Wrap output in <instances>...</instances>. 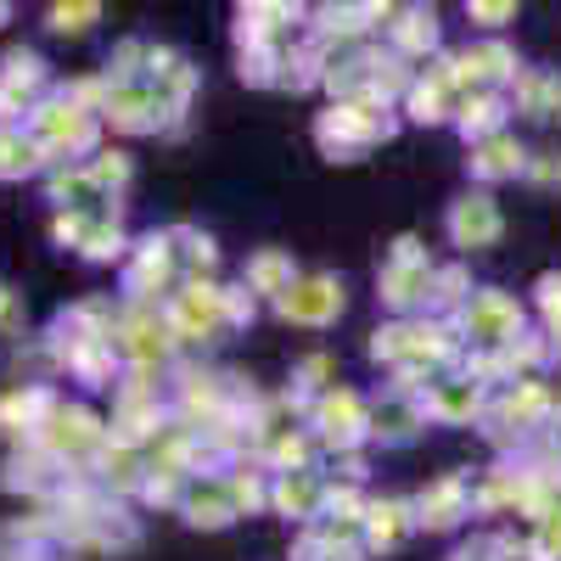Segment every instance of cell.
<instances>
[{"mask_svg":"<svg viewBox=\"0 0 561 561\" xmlns=\"http://www.w3.org/2000/svg\"><path fill=\"white\" fill-rule=\"evenodd\" d=\"M455 325H460V337L472 343V348H511L523 337V304L511 298V293H500V287H478L472 298H466V309L455 314Z\"/></svg>","mask_w":561,"mask_h":561,"instance_id":"7","label":"cell"},{"mask_svg":"<svg viewBox=\"0 0 561 561\" xmlns=\"http://www.w3.org/2000/svg\"><path fill=\"white\" fill-rule=\"evenodd\" d=\"M539 314L550 332H561V275H539Z\"/></svg>","mask_w":561,"mask_h":561,"instance_id":"34","label":"cell"},{"mask_svg":"<svg viewBox=\"0 0 561 561\" xmlns=\"http://www.w3.org/2000/svg\"><path fill=\"white\" fill-rule=\"evenodd\" d=\"M163 320L180 348L197 343H225L230 332H242L253 320L248 287H219V280H180V293L163 304Z\"/></svg>","mask_w":561,"mask_h":561,"instance_id":"1","label":"cell"},{"mask_svg":"<svg viewBox=\"0 0 561 561\" xmlns=\"http://www.w3.org/2000/svg\"><path fill=\"white\" fill-rule=\"evenodd\" d=\"M7 18H12V7H7V0H0V23H7Z\"/></svg>","mask_w":561,"mask_h":561,"instance_id":"38","label":"cell"},{"mask_svg":"<svg viewBox=\"0 0 561 561\" xmlns=\"http://www.w3.org/2000/svg\"><path fill=\"white\" fill-rule=\"evenodd\" d=\"M421 410H427V421H444V427H472L489 410V388H478L472 377H460V370H444V377L427 382V393H421Z\"/></svg>","mask_w":561,"mask_h":561,"instance_id":"13","label":"cell"},{"mask_svg":"<svg viewBox=\"0 0 561 561\" xmlns=\"http://www.w3.org/2000/svg\"><path fill=\"white\" fill-rule=\"evenodd\" d=\"M545 444H550V449H556V455H561V410H556V415H550V427H545Z\"/></svg>","mask_w":561,"mask_h":561,"instance_id":"37","label":"cell"},{"mask_svg":"<svg viewBox=\"0 0 561 561\" xmlns=\"http://www.w3.org/2000/svg\"><path fill=\"white\" fill-rule=\"evenodd\" d=\"M472 293H478V287H472V275H466V264L433 270V309H438V320H455Z\"/></svg>","mask_w":561,"mask_h":561,"instance_id":"30","label":"cell"},{"mask_svg":"<svg viewBox=\"0 0 561 561\" xmlns=\"http://www.w3.org/2000/svg\"><path fill=\"white\" fill-rule=\"evenodd\" d=\"M382 34H388V51L404 57L410 68H421V62L438 57V12H427V7L393 12V23H388Z\"/></svg>","mask_w":561,"mask_h":561,"instance_id":"18","label":"cell"},{"mask_svg":"<svg viewBox=\"0 0 561 561\" xmlns=\"http://www.w3.org/2000/svg\"><path fill=\"white\" fill-rule=\"evenodd\" d=\"M225 483H230V500H237V517H259V511H270V472L264 466L237 460L225 472Z\"/></svg>","mask_w":561,"mask_h":561,"instance_id":"29","label":"cell"},{"mask_svg":"<svg viewBox=\"0 0 561 561\" xmlns=\"http://www.w3.org/2000/svg\"><path fill=\"white\" fill-rule=\"evenodd\" d=\"M320 500H325L320 472H270V511L275 517L309 528V523H320Z\"/></svg>","mask_w":561,"mask_h":561,"instance_id":"16","label":"cell"},{"mask_svg":"<svg viewBox=\"0 0 561 561\" xmlns=\"http://www.w3.org/2000/svg\"><path fill=\"white\" fill-rule=\"evenodd\" d=\"M62 404L57 388H45V382H18L0 393V438L7 444H34L39 427H45V415H51Z\"/></svg>","mask_w":561,"mask_h":561,"instance_id":"12","label":"cell"},{"mask_svg":"<svg viewBox=\"0 0 561 561\" xmlns=\"http://www.w3.org/2000/svg\"><path fill=\"white\" fill-rule=\"evenodd\" d=\"M466 169H472V180H483V185H494V180H517V174H528V152H523V140L517 135H489V140H478L472 147V158H466Z\"/></svg>","mask_w":561,"mask_h":561,"instance_id":"21","label":"cell"},{"mask_svg":"<svg viewBox=\"0 0 561 561\" xmlns=\"http://www.w3.org/2000/svg\"><path fill=\"white\" fill-rule=\"evenodd\" d=\"M169 237H174V259H180V275H185V280H214V270H219V242L208 237V230H197V225H169Z\"/></svg>","mask_w":561,"mask_h":561,"instance_id":"27","label":"cell"},{"mask_svg":"<svg viewBox=\"0 0 561 561\" xmlns=\"http://www.w3.org/2000/svg\"><path fill=\"white\" fill-rule=\"evenodd\" d=\"M556 185H561V158H556Z\"/></svg>","mask_w":561,"mask_h":561,"instance_id":"39","label":"cell"},{"mask_svg":"<svg viewBox=\"0 0 561 561\" xmlns=\"http://www.w3.org/2000/svg\"><path fill=\"white\" fill-rule=\"evenodd\" d=\"M444 230H449V242H455L460 253H483V248L500 242L505 219H500V203H494L489 192H460V197L449 203V214H444Z\"/></svg>","mask_w":561,"mask_h":561,"instance_id":"11","label":"cell"},{"mask_svg":"<svg viewBox=\"0 0 561 561\" xmlns=\"http://www.w3.org/2000/svg\"><path fill=\"white\" fill-rule=\"evenodd\" d=\"M399 129V113L388 102H332L320 118H314V140H320V152L332 158V163H354L365 158L370 147H382V140H393Z\"/></svg>","mask_w":561,"mask_h":561,"instance_id":"2","label":"cell"},{"mask_svg":"<svg viewBox=\"0 0 561 561\" xmlns=\"http://www.w3.org/2000/svg\"><path fill=\"white\" fill-rule=\"evenodd\" d=\"M96 23H102L96 0H79V7H51V12H45V28H51V34H90Z\"/></svg>","mask_w":561,"mask_h":561,"instance_id":"32","label":"cell"},{"mask_svg":"<svg viewBox=\"0 0 561 561\" xmlns=\"http://www.w3.org/2000/svg\"><path fill=\"white\" fill-rule=\"evenodd\" d=\"M298 280V264H293V253L287 248H259L248 264H242V287H248V298H280Z\"/></svg>","mask_w":561,"mask_h":561,"instance_id":"23","label":"cell"},{"mask_svg":"<svg viewBox=\"0 0 561 561\" xmlns=\"http://www.w3.org/2000/svg\"><path fill=\"white\" fill-rule=\"evenodd\" d=\"M0 84L18 90V96H34V102H45V96L57 90V79H51V68H45V57L28 51V45H12V51L0 57Z\"/></svg>","mask_w":561,"mask_h":561,"instance_id":"24","label":"cell"},{"mask_svg":"<svg viewBox=\"0 0 561 561\" xmlns=\"http://www.w3.org/2000/svg\"><path fill=\"white\" fill-rule=\"evenodd\" d=\"M180 517L192 528H230L237 523V500H230V483L225 472H197L180 494Z\"/></svg>","mask_w":561,"mask_h":561,"instance_id":"15","label":"cell"},{"mask_svg":"<svg viewBox=\"0 0 561 561\" xmlns=\"http://www.w3.org/2000/svg\"><path fill=\"white\" fill-rule=\"evenodd\" d=\"M466 18H472L478 28H500V23L517 18V7H511V0H472V7H466Z\"/></svg>","mask_w":561,"mask_h":561,"instance_id":"33","label":"cell"},{"mask_svg":"<svg viewBox=\"0 0 561 561\" xmlns=\"http://www.w3.org/2000/svg\"><path fill=\"white\" fill-rule=\"evenodd\" d=\"M421 427H427V410H421L415 393H393V388H388L377 404H370V444L399 449V444H415Z\"/></svg>","mask_w":561,"mask_h":561,"instance_id":"17","label":"cell"},{"mask_svg":"<svg viewBox=\"0 0 561 561\" xmlns=\"http://www.w3.org/2000/svg\"><path fill=\"white\" fill-rule=\"evenodd\" d=\"M433 270L427 259H388L377 270V298L382 309H393V320H421L433 309Z\"/></svg>","mask_w":561,"mask_h":561,"instance_id":"10","label":"cell"},{"mask_svg":"<svg viewBox=\"0 0 561 561\" xmlns=\"http://www.w3.org/2000/svg\"><path fill=\"white\" fill-rule=\"evenodd\" d=\"M90 478H96L102 494H140V483H147V455L107 438V449L96 455V466H90Z\"/></svg>","mask_w":561,"mask_h":561,"instance_id":"22","label":"cell"},{"mask_svg":"<svg viewBox=\"0 0 561 561\" xmlns=\"http://www.w3.org/2000/svg\"><path fill=\"white\" fill-rule=\"evenodd\" d=\"M410 534H415V505H410V500H370V505H365V517H359V539H365V550H370V556L399 550Z\"/></svg>","mask_w":561,"mask_h":561,"instance_id":"20","label":"cell"},{"mask_svg":"<svg viewBox=\"0 0 561 561\" xmlns=\"http://www.w3.org/2000/svg\"><path fill=\"white\" fill-rule=\"evenodd\" d=\"M304 427L320 449H332V455H348V449H365L370 444V404L354 393V388H332V393H320L304 415Z\"/></svg>","mask_w":561,"mask_h":561,"instance_id":"6","label":"cell"},{"mask_svg":"<svg viewBox=\"0 0 561 561\" xmlns=\"http://www.w3.org/2000/svg\"><path fill=\"white\" fill-rule=\"evenodd\" d=\"M545 118H561V73H550V107H545Z\"/></svg>","mask_w":561,"mask_h":561,"instance_id":"36","label":"cell"},{"mask_svg":"<svg viewBox=\"0 0 561 561\" xmlns=\"http://www.w3.org/2000/svg\"><path fill=\"white\" fill-rule=\"evenodd\" d=\"M45 192H51V203H57V214H107V208H118L96 180H90V169L84 163H62V169H51L45 174Z\"/></svg>","mask_w":561,"mask_h":561,"instance_id":"19","label":"cell"},{"mask_svg":"<svg viewBox=\"0 0 561 561\" xmlns=\"http://www.w3.org/2000/svg\"><path fill=\"white\" fill-rule=\"evenodd\" d=\"M505 113H511V102L500 96V90H472V96H460V107H455V129L478 147V140L505 129Z\"/></svg>","mask_w":561,"mask_h":561,"instance_id":"25","label":"cell"},{"mask_svg":"<svg viewBox=\"0 0 561 561\" xmlns=\"http://www.w3.org/2000/svg\"><path fill=\"white\" fill-rule=\"evenodd\" d=\"M28 135L45 147L51 169H62V163H84V152H96V140H102V113H90V107L68 102V96H62V84H57L51 96L39 102V113L28 118Z\"/></svg>","mask_w":561,"mask_h":561,"instance_id":"3","label":"cell"},{"mask_svg":"<svg viewBox=\"0 0 561 561\" xmlns=\"http://www.w3.org/2000/svg\"><path fill=\"white\" fill-rule=\"evenodd\" d=\"M73 253L90 259V264H118V259H129V237H124V225H118V208L90 214V219H84V237H79Z\"/></svg>","mask_w":561,"mask_h":561,"instance_id":"26","label":"cell"},{"mask_svg":"<svg viewBox=\"0 0 561 561\" xmlns=\"http://www.w3.org/2000/svg\"><path fill=\"white\" fill-rule=\"evenodd\" d=\"M34 444L51 455V460H62L68 472H90V466H96V455L107 449V421H102L96 410L62 399L51 415H45V427H39Z\"/></svg>","mask_w":561,"mask_h":561,"instance_id":"4","label":"cell"},{"mask_svg":"<svg viewBox=\"0 0 561 561\" xmlns=\"http://www.w3.org/2000/svg\"><path fill=\"white\" fill-rule=\"evenodd\" d=\"M270 309L287 320V325H309V332H320V325H332V320L348 309V287H343V275L309 270V275H298Z\"/></svg>","mask_w":561,"mask_h":561,"instance_id":"8","label":"cell"},{"mask_svg":"<svg viewBox=\"0 0 561 561\" xmlns=\"http://www.w3.org/2000/svg\"><path fill=\"white\" fill-rule=\"evenodd\" d=\"M28 174H51V158L45 147L23 129H0V180H28Z\"/></svg>","mask_w":561,"mask_h":561,"instance_id":"28","label":"cell"},{"mask_svg":"<svg viewBox=\"0 0 561 561\" xmlns=\"http://www.w3.org/2000/svg\"><path fill=\"white\" fill-rule=\"evenodd\" d=\"M113 84V79H107ZM102 118L124 135H158V129H180V113L152 90V79H129V84H113L107 90V107Z\"/></svg>","mask_w":561,"mask_h":561,"instance_id":"9","label":"cell"},{"mask_svg":"<svg viewBox=\"0 0 561 561\" xmlns=\"http://www.w3.org/2000/svg\"><path fill=\"white\" fill-rule=\"evenodd\" d=\"M84 169H90V180H96L113 203H118V192H129V180H135V163L124 152H102V158H90Z\"/></svg>","mask_w":561,"mask_h":561,"instance_id":"31","label":"cell"},{"mask_svg":"<svg viewBox=\"0 0 561 561\" xmlns=\"http://www.w3.org/2000/svg\"><path fill=\"white\" fill-rule=\"evenodd\" d=\"M180 259H174V237L169 230H147V237L129 242V259H124V298L129 304H158V298H174L180 293Z\"/></svg>","mask_w":561,"mask_h":561,"instance_id":"5","label":"cell"},{"mask_svg":"<svg viewBox=\"0 0 561 561\" xmlns=\"http://www.w3.org/2000/svg\"><path fill=\"white\" fill-rule=\"evenodd\" d=\"M410 505H415V528H427V534H449V528H460L466 517H472V478H460V472L433 478V483L421 489Z\"/></svg>","mask_w":561,"mask_h":561,"instance_id":"14","label":"cell"},{"mask_svg":"<svg viewBox=\"0 0 561 561\" xmlns=\"http://www.w3.org/2000/svg\"><path fill=\"white\" fill-rule=\"evenodd\" d=\"M18 325H23V304H18L12 287H0V337H12Z\"/></svg>","mask_w":561,"mask_h":561,"instance_id":"35","label":"cell"}]
</instances>
